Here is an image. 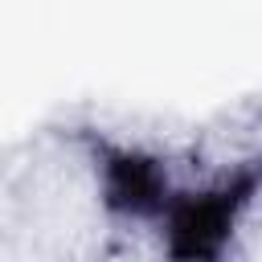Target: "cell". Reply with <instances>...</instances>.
Returning <instances> with one entry per match:
<instances>
[{
	"mask_svg": "<svg viewBox=\"0 0 262 262\" xmlns=\"http://www.w3.org/2000/svg\"><path fill=\"white\" fill-rule=\"evenodd\" d=\"M262 184V168H237L233 176L196 188V192H172L160 221L172 262H221L229 250V237L237 229V217L254 201Z\"/></svg>",
	"mask_w": 262,
	"mask_h": 262,
	"instance_id": "6da1fadb",
	"label": "cell"
},
{
	"mask_svg": "<svg viewBox=\"0 0 262 262\" xmlns=\"http://www.w3.org/2000/svg\"><path fill=\"white\" fill-rule=\"evenodd\" d=\"M172 188L160 168V160L135 151V147H111L102 151V201L123 217H160Z\"/></svg>",
	"mask_w": 262,
	"mask_h": 262,
	"instance_id": "7a4b0ae2",
	"label": "cell"
}]
</instances>
